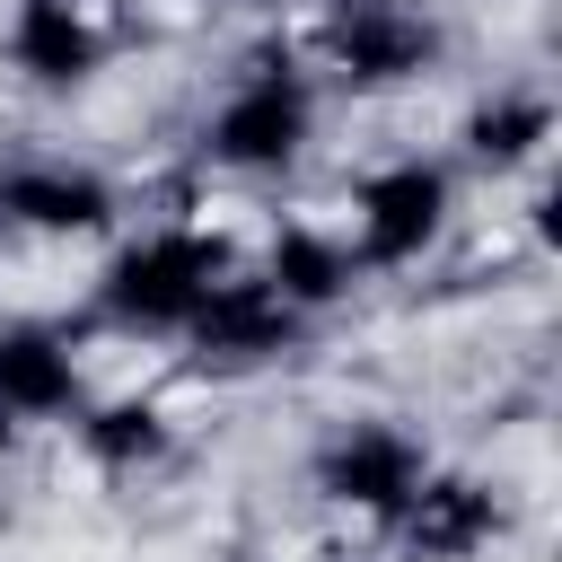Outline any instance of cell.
Listing matches in <instances>:
<instances>
[{"label": "cell", "mask_w": 562, "mask_h": 562, "mask_svg": "<svg viewBox=\"0 0 562 562\" xmlns=\"http://www.w3.org/2000/svg\"><path fill=\"white\" fill-rule=\"evenodd\" d=\"M70 430L97 474H158L176 457V413L158 395H88L70 413Z\"/></svg>", "instance_id": "12"}, {"label": "cell", "mask_w": 562, "mask_h": 562, "mask_svg": "<svg viewBox=\"0 0 562 562\" xmlns=\"http://www.w3.org/2000/svg\"><path fill=\"white\" fill-rule=\"evenodd\" d=\"M553 97L544 88H492L474 114H465V158L483 167V176H527V167H544V149H553Z\"/></svg>", "instance_id": "13"}, {"label": "cell", "mask_w": 562, "mask_h": 562, "mask_svg": "<svg viewBox=\"0 0 562 562\" xmlns=\"http://www.w3.org/2000/svg\"><path fill=\"white\" fill-rule=\"evenodd\" d=\"M0 61H9V79L44 88V97L88 88L105 70V18H97V0H9Z\"/></svg>", "instance_id": "9"}, {"label": "cell", "mask_w": 562, "mask_h": 562, "mask_svg": "<svg viewBox=\"0 0 562 562\" xmlns=\"http://www.w3.org/2000/svg\"><path fill=\"white\" fill-rule=\"evenodd\" d=\"M237 263V246L211 220H149L132 237H114V255L88 281V307L105 334L123 342H176L202 307V290Z\"/></svg>", "instance_id": "1"}, {"label": "cell", "mask_w": 562, "mask_h": 562, "mask_svg": "<svg viewBox=\"0 0 562 562\" xmlns=\"http://www.w3.org/2000/svg\"><path fill=\"white\" fill-rule=\"evenodd\" d=\"M202 369H272L290 342H307V316L255 272V263H228L211 290H202V307H193V325L176 334Z\"/></svg>", "instance_id": "7"}, {"label": "cell", "mask_w": 562, "mask_h": 562, "mask_svg": "<svg viewBox=\"0 0 562 562\" xmlns=\"http://www.w3.org/2000/svg\"><path fill=\"white\" fill-rule=\"evenodd\" d=\"M457 220V167L448 158H378L360 184H351V211H342V246L360 272H413L422 255H439Z\"/></svg>", "instance_id": "4"}, {"label": "cell", "mask_w": 562, "mask_h": 562, "mask_svg": "<svg viewBox=\"0 0 562 562\" xmlns=\"http://www.w3.org/2000/svg\"><path fill=\"white\" fill-rule=\"evenodd\" d=\"M422 474H430V439H422L413 422H386V413L334 422V430L316 439V457H307L316 501H334V509H351V518H369V527H386V518L413 501Z\"/></svg>", "instance_id": "5"}, {"label": "cell", "mask_w": 562, "mask_h": 562, "mask_svg": "<svg viewBox=\"0 0 562 562\" xmlns=\"http://www.w3.org/2000/svg\"><path fill=\"white\" fill-rule=\"evenodd\" d=\"M378 536L395 544V562H483V553L509 536V501H501L492 474L430 457V474L413 483V501H404Z\"/></svg>", "instance_id": "6"}, {"label": "cell", "mask_w": 562, "mask_h": 562, "mask_svg": "<svg viewBox=\"0 0 562 562\" xmlns=\"http://www.w3.org/2000/svg\"><path fill=\"white\" fill-rule=\"evenodd\" d=\"M316 123H325L316 70H307L299 53H263V61H246V70L211 97L193 149H202V167H220V176H281V167L307 158Z\"/></svg>", "instance_id": "2"}, {"label": "cell", "mask_w": 562, "mask_h": 562, "mask_svg": "<svg viewBox=\"0 0 562 562\" xmlns=\"http://www.w3.org/2000/svg\"><path fill=\"white\" fill-rule=\"evenodd\" d=\"M88 395H97V386H88V360H79V342H70L61 325H44V316H0V404H9L26 430H44V422L70 430V413H79Z\"/></svg>", "instance_id": "10"}, {"label": "cell", "mask_w": 562, "mask_h": 562, "mask_svg": "<svg viewBox=\"0 0 562 562\" xmlns=\"http://www.w3.org/2000/svg\"><path fill=\"white\" fill-rule=\"evenodd\" d=\"M439 61H448V26L422 0H325L316 44H307L316 88H342V97L422 88Z\"/></svg>", "instance_id": "3"}, {"label": "cell", "mask_w": 562, "mask_h": 562, "mask_svg": "<svg viewBox=\"0 0 562 562\" xmlns=\"http://www.w3.org/2000/svg\"><path fill=\"white\" fill-rule=\"evenodd\" d=\"M18 448H26V422H18V413H9V404H0V465H9V457H18Z\"/></svg>", "instance_id": "14"}, {"label": "cell", "mask_w": 562, "mask_h": 562, "mask_svg": "<svg viewBox=\"0 0 562 562\" xmlns=\"http://www.w3.org/2000/svg\"><path fill=\"white\" fill-rule=\"evenodd\" d=\"M255 272L316 325V316H334L351 290H360V263H351V246H342V228H325V220H290V228H272L263 237V255H255Z\"/></svg>", "instance_id": "11"}, {"label": "cell", "mask_w": 562, "mask_h": 562, "mask_svg": "<svg viewBox=\"0 0 562 562\" xmlns=\"http://www.w3.org/2000/svg\"><path fill=\"white\" fill-rule=\"evenodd\" d=\"M114 220V176L79 158H0V237H105Z\"/></svg>", "instance_id": "8"}]
</instances>
